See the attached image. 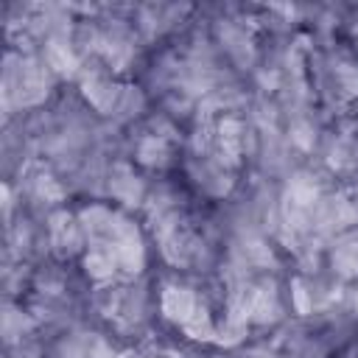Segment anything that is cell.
Masks as SVG:
<instances>
[{"label":"cell","instance_id":"cell-5","mask_svg":"<svg viewBox=\"0 0 358 358\" xmlns=\"http://www.w3.org/2000/svg\"><path fill=\"white\" fill-rule=\"evenodd\" d=\"M218 140H221V151L227 157V162H238L241 154V123L232 117H224L218 126Z\"/></svg>","mask_w":358,"mask_h":358},{"label":"cell","instance_id":"cell-1","mask_svg":"<svg viewBox=\"0 0 358 358\" xmlns=\"http://www.w3.org/2000/svg\"><path fill=\"white\" fill-rule=\"evenodd\" d=\"M159 305H162V313H165V319L168 322H173V324H179V327H185L204 305L199 302V296L190 291V288H185V285H165L162 288V299H159Z\"/></svg>","mask_w":358,"mask_h":358},{"label":"cell","instance_id":"cell-6","mask_svg":"<svg viewBox=\"0 0 358 358\" xmlns=\"http://www.w3.org/2000/svg\"><path fill=\"white\" fill-rule=\"evenodd\" d=\"M137 157H140L143 165H162V162L168 159V143H165L162 137L151 134V137H145V140L140 143Z\"/></svg>","mask_w":358,"mask_h":358},{"label":"cell","instance_id":"cell-2","mask_svg":"<svg viewBox=\"0 0 358 358\" xmlns=\"http://www.w3.org/2000/svg\"><path fill=\"white\" fill-rule=\"evenodd\" d=\"M50 238H53V246L59 252H73L78 243H81V235H78V224L73 221V215L67 213H59L50 218Z\"/></svg>","mask_w":358,"mask_h":358},{"label":"cell","instance_id":"cell-8","mask_svg":"<svg viewBox=\"0 0 358 358\" xmlns=\"http://www.w3.org/2000/svg\"><path fill=\"white\" fill-rule=\"evenodd\" d=\"M294 296H296V308L299 310H308V305H305V288H302L299 280H294Z\"/></svg>","mask_w":358,"mask_h":358},{"label":"cell","instance_id":"cell-3","mask_svg":"<svg viewBox=\"0 0 358 358\" xmlns=\"http://www.w3.org/2000/svg\"><path fill=\"white\" fill-rule=\"evenodd\" d=\"M277 313H280V305H277L274 288H271V285L252 288V299H249V319H255V322H271V319H277Z\"/></svg>","mask_w":358,"mask_h":358},{"label":"cell","instance_id":"cell-7","mask_svg":"<svg viewBox=\"0 0 358 358\" xmlns=\"http://www.w3.org/2000/svg\"><path fill=\"white\" fill-rule=\"evenodd\" d=\"M333 260H336V268H338V271H344V274H358V243L341 246Z\"/></svg>","mask_w":358,"mask_h":358},{"label":"cell","instance_id":"cell-4","mask_svg":"<svg viewBox=\"0 0 358 358\" xmlns=\"http://www.w3.org/2000/svg\"><path fill=\"white\" fill-rule=\"evenodd\" d=\"M84 95L92 101V106H98L101 112H109L112 106H115V87L112 84H106L103 78H98V76H90V78H84Z\"/></svg>","mask_w":358,"mask_h":358}]
</instances>
